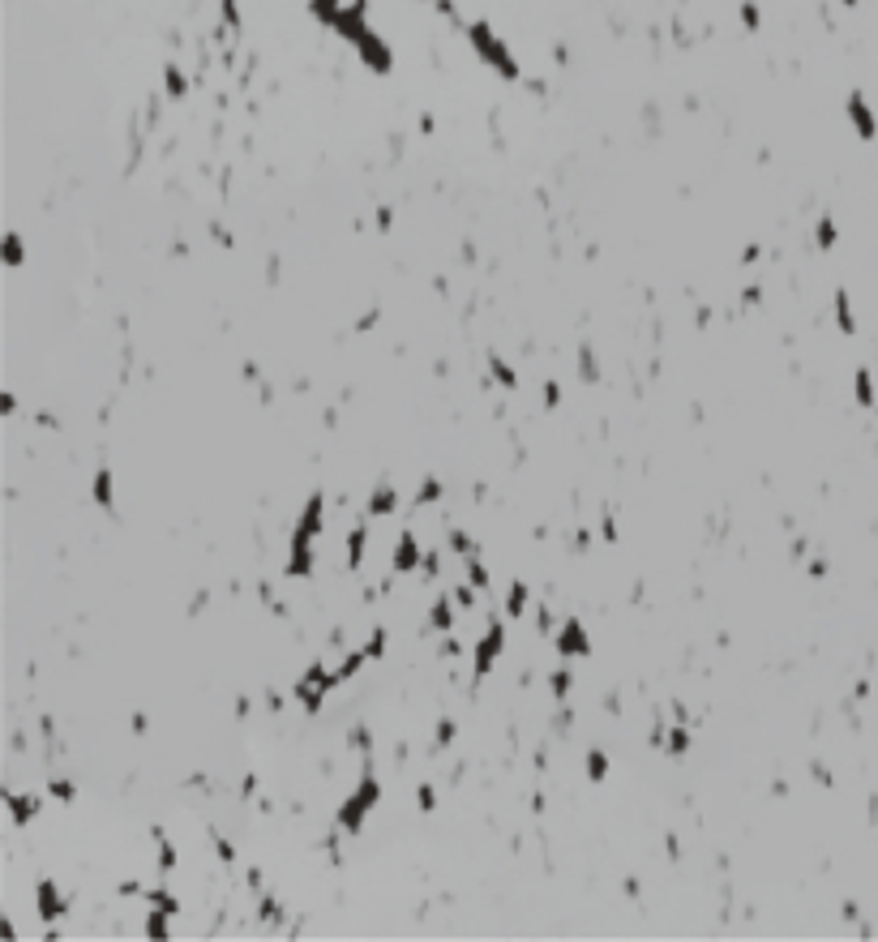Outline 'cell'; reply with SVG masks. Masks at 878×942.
Segmentation results:
<instances>
[{"label": "cell", "instance_id": "obj_1", "mask_svg": "<svg viewBox=\"0 0 878 942\" xmlns=\"http://www.w3.org/2000/svg\"><path fill=\"white\" fill-rule=\"evenodd\" d=\"M377 805H382V780H377V771H360V775H356V784H351V792L339 801L334 831H343V835H360Z\"/></svg>", "mask_w": 878, "mask_h": 942}, {"label": "cell", "instance_id": "obj_3", "mask_svg": "<svg viewBox=\"0 0 878 942\" xmlns=\"http://www.w3.org/2000/svg\"><path fill=\"white\" fill-rule=\"evenodd\" d=\"M4 805H9V823H13V831L30 826L43 814V797L35 792V788H30V792H18L13 784H4Z\"/></svg>", "mask_w": 878, "mask_h": 942}, {"label": "cell", "instance_id": "obj_8", "mask_svg": "<svg viewBox=\"0 0 878 942\" xmlns=\"http://www.w3.org/2000/svg\"><path fill=\"white\" fill-rule=\"evenodd\" d=\"M587 780H596V784L608 780V754L605 749H591V754H587Z\"/></svg>", "mask_w": 878, "mask_h": 942}, {"label": "cell", "instance_id": "obj_4", "mask_svg": "<svg viewBox=\"0 0 878 942\" xmlns=\"http://www.w3.org/2000/svg\"><path fill=\"white\" fill-rule=\"evenodd\" d=\"M90 497H95V506L103 514L120 518V510H116V475H112V467H99L95 471V480H90Z\"/></svg>", "mask_w": 878, "mask_h": 942}, {"label": "cell", "instance_id": "obj_6", "mask_svg": "<svg viewBox=\"0 0 878 942\" xmlns=\"http://www.w3.org/2000/svg\"><path fill=\"white\" fill-rule=\"evenodd\" d=\"M502 612H506L514 626L531 617V591H527V583H510L506 595H502Z\"/></svg>", "mask_w": 878, "mask_h": 942}, {"label": "cell", "instance_id": "obj_5", "mask_svg": "<svg viewBox=\"0 0 878 942\" xmlns=\"http://www.w3.org/2000/svg\"><path fill=\"white\" fill-rule=\"evenodd\" d=\"M365 514L369 518H399V489L394 484H377L365 501Z\"/></svg>", "mask_w": 878, "mask_h": 942}, {"label": "cell", "instance_id": "obj_9", "mask_svg": "<svg viewBox=\"0 0 878 942\" xmlns=\"http://www.w3.org/2000/svg\"><path fill=\"white\" fill-rule=\"evenodd\" d=\"M47 792H52L56 801H73V797H78L73 780H60V775H52V780H47Z\"/></svg>", "mask_w": 878, "mask_h": 942}, {"label": "cell", "instance_id": "obj_7", "mask_svg": "<svg viewBox=\"0 0 878 942\" xmlns=\"http://www.w3.org/2000/svg\"><path fill=\"white\" fill-rule=\"evenodd\" d=\"M488 373H493V381H497L502 390H514V386H519V373H514V369H510V364H506V360H502L497 352L488 355Z\"/></svg>", "mask_w": 878, "mask_h": 942}, {"label": "cell", "instance_id": "obj_2", "mask_svg": "<svg viewBox=\"0 0 878 942\" xmlns=\"http://www.w3.org/2000/svg\"><path fill=\"white\" fill-rule=\"evenodd\" d=\"M553 651L562 655V660H587L591 655V638H587V629L579 617H566L562 621V629L553 634Z\"/></svg>", "mask_w": 878, "mask_h": 942}]
</instances>
